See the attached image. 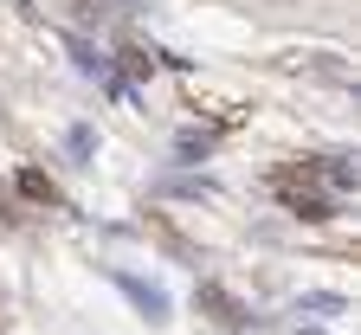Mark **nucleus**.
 Segmentation results:
<instances>
[{
  "label": "nucleus",
  "mask_w": 361,
  "mask_h": 335,
  "mask_svg": "<svg viewBox=\"0 0 361 335\" xmlns=\"http://www.w3.org/2000/svg\"><path fill=\"white\" fill-rule=\"evenodd\" d=\"M110 284L142 310V322H168V291H161V284H142V277H129V271H110Z\"/></svg>",
  "instance_id": "f257e3e1"
},
{
  "label": "nucleus",
  "mask_w": 361,
  "mask_h": 335,
  "mask_svg": "<svg viewBox=\"0 0 361 335\" xmlns=\"http://www.w3.org/2000/svg\"><path fill=\"white\" fill-rule=\"evenodd\" d=\"M200 310H213L219 322H233V329H245V322H252V316H245V303L226 291V284H200Z\"/></svg>",
  "instance_id": "f03ea898"
},
{
  "label": "nucleus",
  "mask_w": 361,
  "mask_h": 335,
  "mask_svg": "<svg viewBox=\"0 0 361 335\" xmlns=\"http://www.w3.org/2000/svg\"><path fill=\"white\" fill-rule=\"evenodd\" d=\"M290 310H297V316H323V322H329V316H348V297H342V291H303Z\"/></svg>",
  "instance_id": "7ed1b4c3"
},
{
  "label": "nucleus",
  "mask_w": 361,
  "mask_h": 335,
  "mask_svg": "<svg viewBox=\"0 0 361 335\" xmlns=\"http://www.w3.org/2000/svg\"><path fill=\"white\" fill-rule=\"evenodd\" d=\"M207 149H213V135H207V129H180V135H174V155H180V162H200Z\"/></svg>",
  "instance_id": "20e7f679"
},
{
  "label": "nucleus",
  "mask_w": 361,
  "mask_h": 335,
  "mask_svg": "<svg viewBox=\"0 0 361 335\" xmlns=\"http://www.w3.org/2000/svg\"><path fill=\"white\" fill-rule=\"evenodd\" d=\"M71 59H78V71H84V78H104V71H110V59L97 52V45H84V39H71Z\"/></svg>",
  "instance_id": "39448f33"
},
{
  "label": "nucleus",
  "mask_w": 361,
  "mask_h": 335,
  "mask_svg": "<svg viewBox=\"0 0 361 335\" xmlns=\"http://www.w3.org/2000/svg\"><path fill=\"white\" fill-rule=\"evenodd\" d=\"M65 149H71L78 162H90V155H97V129H84V123H78V129H65Z\"/></svg>",
  "instance_id": "423d86ee"
},
{
  "label": "nucleus",
  "mask_w": 361,
  "mask_h": 335,
  "mask_svg": "<svg viewBox=\"0 0 361 335\" xmlns=\"http://www.w3.org/2000/svg\"><path fill=\"white\" fill-rule=\"evenodd\" d=\"M329 187H342V194H348V187H355V168H348V155H329Z\"/></svg>",
  "instance_id": "0eeeda50"
},
{
  "label": "nucleus",
  "mask_w": 361,
  "mask_h": 335,
  "mask_svg": "<svg viewBox=\"0 0 361 335\" xmlns=\"http://www.w3.org/2000/svg\"><path fill=\"white\" fill-rule=\"evenodd\" d=\"M20 187H26L32 200H52V181H45V174H20Z\"/></svg>",
  "instance_id": "6e6552de"
}]
</instances>
